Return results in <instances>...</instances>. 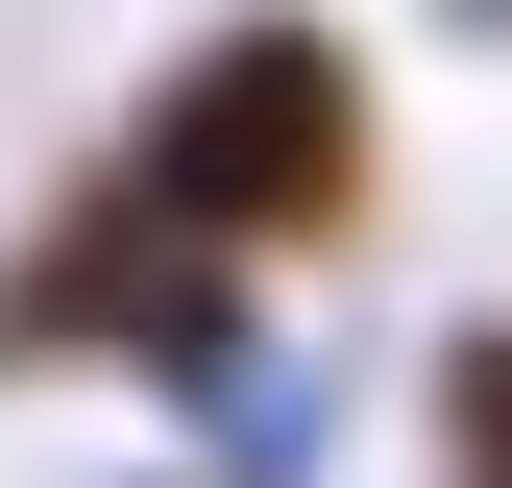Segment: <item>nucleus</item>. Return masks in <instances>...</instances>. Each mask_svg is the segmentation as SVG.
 <instances>
[{"label": "nucleus", "instance_id": "f257e3e1", "mask_svg": "<svg viewBox=\"0 0 512 488\" xmlns=\"http://www.w3.org/2000/svg\"><path fill=\"white\" fill-rule=\"evenodd\" d=\"M366 196V49L342 25H196L171 49V98H147V147H122V220L147 244H196V269H269V244H317Z\"/></svg>", "mask_w": 512, "mask_h": 488}, {"label": "nucleus", "instance_id": "f03ea898", "mask_svg": "<svg viewBox=\"0 0 512 488\" xmlns=\"http://www.w3.org/2000/svg\"><path fill=\"white\" fill-rule=\"evenodd\" d=\"M439 488H512V318L439 342Z\"/></svg>", "mask_w": 512, "mask_h": 488}, {"label": "nucleus", "instance_id": "7ed1b4c3", "mask_svg": "<svg viewBox=\"0 0 512 488\" xmlns=\"http://www.w3.org/2000/svg\"><path fill=\"white\" fill-rule=\"evenodd\" d=\"M439 25H464V49H512V0H439Z\"/></svg>", "mask_w": 512, "mask_h": 488}]
</instances>
